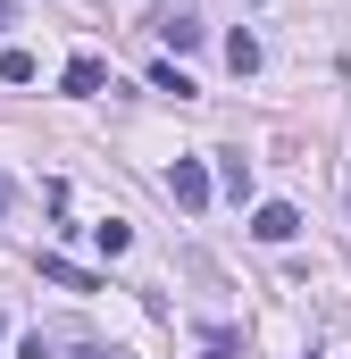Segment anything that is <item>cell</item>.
<instances>
[{
    "instance_id": "6da1fadb",
    "label": "cell",
    "mask_w": 351,
    "mask_h": 359,
    "mask_svg": "<svg viewBox=\"0 0 351 359\" xmlns=\"http://www.w3.org/2000/svg\"><path fill=\"white\" fill-rule=\"evenodd\" d=\"M168 201L201 217V209H209V168H201V159H176V168H168Z\"/></svg>"
},
{
    "instance_id": "7a4b0ae2",
    "label": "cell",
    "mask_w": 351,
    "mask_h": 359,
    "mask_svg": "<svg viewBox=\"0 0 351 359\" xmlns=\"http://www.w3.org/2000/svg\"><path fill=\"white\" fill-rule=\"evenodd\" d=\"M251 234H260V243H293V234H301V209H293V201H260Z\"/></svg>"
},
{
    "instance_id": "3957f363",
    "label": "cell",
    "mask_w": 351,
    "mask_h": 359,
    "mask_svg": "<svg viewBox=\"0 0 351 359\" xmlns=\"http://www.w3.org/2000/svg\"><path fill=\"white\" fill-rule=\"evenodd\" d=\"M42 284H59V292H100V276L76 268V259H59V251H42Z\"/></svg>"
},
{
    "instance_id": "277c9868",
    "label": "cell",
    "mask_w": 351,
    "mask_h": 359,
    "mask_svg": "<svg viewBox=\"0 0 351 359\" xmlns=\"http://www.w3.org/2000/svg\"><path fill=\"white\" fill-rule=\"evenodd\" d=\"M59 84L76 92V100H92V92L109 84V67H100V59H92V50H84V59H67V76H59Z\"/></svg>"
},
{
    "instance_id": "5b68a950",
    "label": "cell",
    "mask_w": 351,
    "mask_h": 359,
    "mask_svg": "<svg viewBox=\"0 0 351 359\" xmlns=\"http://www.w3.org/2000/svg\"><path fill=\"white\" fill-rule=\"evenodd\" d=\"M226 67H234V76H251V67H260V42H251V34H234V42H226Z\"/></svg>"
},
{
    "instance_id": "8992f818",
    "label": "cell",
    "mask_w": 351,
    "mask_h": 359,
    "mask_svg": "<svg viewBox=\"0 0 351 359\" xmlns=\"http://www.w3.org/2000/svg\"><path fill=\"white\" fill-rule=\"evenodd\" d=\"M0 84H34V50H0Z\"/></svg>"
},
{
    "instance_id": "52a82bcc",
    "label": "cell",
    "mask_w": 351,
    "mask_h": 359,
    "mask_svg": "<svg viewBox=\"0 0 351 359\" xmlns=\"http://www.w3.org/2000/svg\"><path fill=\"white\" fill-rule=\"evenodd\" d=\"M218 184H226L234 201H251V159H226V168H218Z\"/></svg>"
},
{
    "instance_id": "ba28073f",
    "label": "cell",
    "mask_w": 351,
    "mask_h": 359,
    "mask_svg": "<svg viewBox=\"0 0 351 359\" xmlns=\"http://www.w3.org/2000/svg\"><path fill=\"white\" fill-rule=\"evenodd\" d=\"M151 92H176V100H192V76H184V67H151Z\"/></svg>"
},
{
    "instance_id": "9c48e42d",
    "label": "cell",
    "mask_w": 351,
    "mask_h": 359,
    "mask_svg": "<svg viewBox=\"0 0 351 359\" xmlns=\"http://www.w3.org/2000/svg\"><path fill=\"white\" fill-rule=\"evenodd\" d=\"M92 234H100V251H109V259H117V251L134 243V226H126V217H109V226H92Z\"/></svg>"
},
{
    "instance_id": "30bf717a",
    "label": "cell",
    "mask_w": 351,
    "mask_h": 359,
    "mask_svg": "<svg viewBox=\"0 0 351 359\" xmlns=\"http://www.w3.org/2000/svg\"><path fill=\"white\" fill-rule=\"evenodd\" d=\"M201 351H209V359H234V326H209V334H201Z\"/></svg>"
},
{
    "instance_id": "8fae6325",
    "label": "cell",
    "mask_w": 351,
    "mask_h": 359,
    "mask_svg": "<svg viewBox=\"0 0 351 359\" xmlns=\"http://www.w3.org/2000/svg\"><path fill=\"white\" fill-rule=\"evenodd\" d=\"M76 359H117V351H76Z\"/></svg>"
},
{
    "instance_id": "7c38bea8",
    "label": "cell",
    "mask_w": 351,
    "mask_h": 359,
    "mask_svg": "<svg viewBox=\"0 0 351 359\" xmlns=\"http://www.w3.org/2000/svg\"><path fill=\"white\" fill-rule=\"evenodd\" d=\"M0 201H8V176H0Z\"/></svg>"
},
{
    "instance_id": "4fadbf2b",
    "label": "cell",
    "mask_w": 351,
    "mask_h": 359,
    "mask_svg": "<svg viewBox=\"0 0 351 359\" xmlns=\"http://www.w3.org/2000/svg\"><path fill=\"white\" fill-rule=\"evenodd\" d=\"M0 334H8V318H0Z\"/></svg>"
}]
</instances>
